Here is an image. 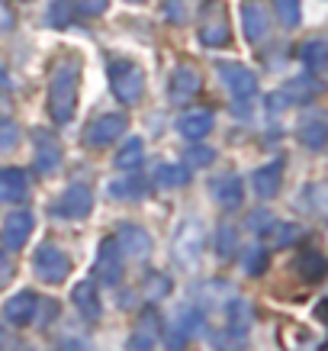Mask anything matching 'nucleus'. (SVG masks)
<instances>
[{
    "label": "nucleus",
    "instance_id": "nucleus-7",
    "mask_svg": "<svg viewBox=\"0 0 328 351\" xmlns=\"http://www.w3.org/2000/svg\"><path fill=\"white\" fill-rule=\"evenodd\" d=\"M219 75H223L225 84L232 87L235 97H254V90H257V81H254V75L244 64H223Z\"/></svg>",
    "mask_w": 328,
    "mask_h": 351
},
{
    "label": "nucleus",
    "instance_id": "nucleus-21",
    "mask_svg": "<svg viewBox=\"0 0 328 351\" xmlns=\"http://www.w3.org/2000/svg\"><path fill=\"white\" fill-rule=\"evenodd\" d=\"M62 161V149L55 145V138H39V171H52Z\"/></svg>",
    "mask_w": 328,
    "mask_h": 351
},
{
    "label": "nucleus",
    "instance_id": "nucleus-27",
    "mask_svg": "<svg viewBox=\"0 0 328 351\" xmlns=\"http://www.w3.org/2000/svg\"><path fill=\"white\" fill-rule=\"evenodd\" d=\"M158 181L161 184H187V171L184 168H171V165H164V168H158Z\"/></svg>",
    "mask_w": 328,
    "mask_h": 351
},
{
    "label": "nucleus",
    "instance_id": "nucleus-12",
    "mask_svg": "<svg viewBox=\"0 0 328 351\" xmlns=\"http://www.w3.org/2000/svg\"><path fill=\"white\" fill-rule=\"evenodd\" d=\"M3 313H7V319L10 322L26 326V322L32 319V313H36V297H32V293H20L16 300H10V303L3 306Z\"/></svg>",
    "mask_w": 328,
    "mask_h": 351
},
{
    "label": "nucleus",
    "instance_id": "nucleus-25",
    "mask_svg": "<svg viewBox=\"0 0 328 351\" xmlns=\"http://www.w3.org/2000/svg\"><path fill=\"white\" fill-rule=\"evenodd\" d=\"M168 290H171L168 277H161V274H151L149 280H145V293H149L151 300H161V297H168Z\"/></svg>",
    "mask_w": 328,
    "mask_h": 351
},
{
    "label": "nucleus",
    "instance_id": "nucleus-29",
    "mask_svg": "<svg viewBox=\"0 0 328 351\" xmlns=\"http://www.w3.org/2000/svg\"><path fill=\"white\" fill-rule=\"evenodd\" d=\"M267 265V255L264 248H254V252H248V258H244V267H248V274H261V267Z\"/></svg>",
    "mask_w": 328,
    "mask_h": 351
},
{
    "label": "nucleus",
    "instance_id": "nucleus-10",
    "mask_svg": "<svg viewBox=\"0 0 328 351\" xmlns=\"http://www.w3.org/2000/svg\"><path fill=\"white\" fill-rule=\"evenodd\" d=\"M26 197V174L16 168L0 171V200H23Z\"/></svg>",
    "mask_w": 328,
    "mask_h": 351
},
{
    "label": "nucleus",
    "instance_id": "nucleus-16",
    "mask_svg": "<svg viewBox=\"0 0 328 351\" xmlns=\"http://www.w3.org/2000/svg\"><path fill=\"white\" fill-rule=\"evenodd\" d=\"M164 13L171 23H187L193 13H200V0H164Z\"/></svg>",
    "mask_w": 328,
    "mask_h": 351
},
{
    "label": "nucleus",
    "instance_id": "nucleus-19",
    "mask_svg": "<svg viewBox=\"0 0 328 351\" xmlns=\"http://www.w3.org/2000/svg\"><path fill=\"white\" fill-rule=\"evenodd\" d=\"M75 303L81 306L87 319H97V313H100V303L94 297V284H77L75 287Z\"/></svg>",
    "mask_w": 328,
    "mask_h": 351
},
{
    "label": "nucleus",
    "instance_id": "nucleus-13",
    "mask_svg": "<svg viewBox=\"0 0 328 351\" xmlns=\"http://www.w3.org/2000/svg\"><path fill=\"white\" fill-rule=\"evenodd\" d=\"M251 184H254V193H257V197H274L277 187H280V165H267V168H261L251 178Z\"/></svg>",
    "mask_w": 328,
    "mask_h": 351
},
{
    "label": "nucleus",
    "instance_id": "nucleus-22",
    "mask_svg": "<svg viewBox=\"0 0 328 351\" xmlns=\"http://www.w3.org/2000/svg\"><path fill=\"white\" fill-rule=\"evenodd\" d=\"M277 7V20L283 23L286 29H293L299 23V0H274Z\"/></svg>",
    "mask_w": 328,
    "mask_h": 351
},
{
    "label": "nucleus",
    "instance_id": "nucleus-33",
    "mask_svg": "<svg viewBox=\"0 0 328 351\" xmlns=\"http://www.w3.org/2000/svg\"><path fill=\"white\" fill-rule=\"evenodd\" d=\"M10 280H13V265H10V258H7L3 252H0V290L7 287Z\"/></svg>",
    "mask_w": 328,
    "mask_h": 351
},
{
    "label": "nucleus",
    "instance_id": "nucleus-34",
    "mask_svg": "<svg viewBox=\"0 0 328 351\" xmlns=\"http://www.w3.org/2000/svg\"><path fill=\"white\" fill-rule=\"evenodd\" d=\"M232 245H235V232L232 229H223V232H219V252H223V255H232Z\"/></svg>",
    "mask_w": 328,
    "mask_h": 351
},
{
    "label": "nucleus",
    "instance_id": "nucleus-5",
    "mask_svg": "<svg viewBox=\"0 0 328 351\" xmlns=\"http://www.w3.org/2000/svg\"><path fill=\"white\" fill-rule=\"evenodd\" d=\"M126 129V117H100L97 123H90L84 132V142L87 145H110L116 142Z\"/></svg>",
    "mask_w": 328,
    "mask_h": 351
},
{
    "label": "nucleus",
    "instance_id": "nucleus-30",
    "mask_svg": "<svg viewBox=\"0 0 328 351\" xmlns=\"http://www.w3.org/2000/svg\"><path fill=\"white\" fill-rule=\"evenodd\" d=\"M303 138H306L312 149H318V145H322V119H312V123L303 129Z\"/></svg>",
    "mask_w": 328,
    "mask_h": 351
},
{
    "label": "nucleus",
    "instance_id": "nucleus-17",
    "mask_svg": "<svg viewBox=\"0 0 328 351\" xmlns=\"http://www.w3.org/2000/svg\"><path fill=\"white\" fill-rule=\"evenodd\" d=\"M212 129V117L203 110V113H190V117H184L180 119V132L184 136H190V138H200V136H206Z\"/></svg>",
    "mask_w": 328,
    "mask_h": 351
},
{
    "label": "nucleus",
    "instance_id": "nucleus-23",
    "mask_svg": "<svg viewBox=\"0 0 328 351\" xmlns=\"http://www.w3.org/2000/svg\"><path fill=\"white\" fill-rule=\"evenodd\" d=\"M138 161H142V142H138V138H132V142L126 145V152H119L116 165L123 171H132V168H138Z\"/></svg>",
    "mask_w": 328,
    "mask_h": 351
},
{
    "label": "nucleus",
    "instance_id": "nucleus-20",
    "mask_svg": "<svg viewBox=\"0 0 328 351\" xmlns=\"http://www.w3.org/2000/svg\"><path fill=\"white\" fill-rule=\"evenodd\" d=\"M299 55H303V62H306L312 71H318V68L325 64V58H328V45L322 43V39H312V43L303 45V52Z\"/></svg>",
    "mask_w": 328,
    "mask_h": 351
},
{
    "label": "nucleus",
    "instance_id": "nucleus-15",
    "mask_svg": "<svg viewBox=\"0 0 328 351\" xmlns=\"http://www.w3.org/2000/svg\"><path fill=\"white\" fill-rule=\"evenodd\" d=\"M90 203H94V197H90V191H87V187H71V191L64 193L62 210H64V213H71V216H87Z\"/></svg>",
    "mask_w": 328,
    "mask_h": 351
},
{
    "label": "nucleus",
    "instance_id": "nucleus-32",
    "mask_svg": "<svg viewBox=\"0 0 328 351\" xmlns=\"http://www.w3.org/2000/svg\"><path fill=\"white\" fill-rule=\"evenodd\" d=\"M129 351H151V335L149 332H138L129 339Z\"/></svg>",
    "mask_w": 328,
    "mask_h": 351
},
{
    "label": "nucleus",
    "instance_id": "nucleus-11",
    "mask_svg": "<svg viewBox=\"0 0 328 351\" xmlns=\"http://www.w3.org/2000/svg\"><path fill=\"white\" fill-rule=\"evenodd\" d=\"M119 252H129V255H145L151 248V239H149V232H142V229H136V226H126L123 232H119Z\"/></svg>",
    "mask_w": 328,
    "mask_h": 351
},
{
    "label": "nucleus",
    "instance_id": "nucleus-1",
    "mask_svg": "<svg viewBox=\"0 0 328 351\" xmlns=\"http://www.w3.org/2000/svg\"><path fill=\"white\" fill-rule=\"evenodd\" d=\"M75 100H77V64H58L52 71V94H49V110H52L55 123L75 113Z\"/></svg>",
    "mask_w": 328,
    "mask_h": 351
},
{
    "label": "nucleus",
    "instance_id": "nucleus-14",
    "mask_svg": "<svg viewBox=\"0 0 328 351\" xmlns=\"http://www.w3.org/2000/svg\"><path fill=\"white\" fill-rule=\"evenodd\" d=\"M119 261H123V252H119L116 242H103L100 248V258H97V271L106 277V280H113L119 271Z\"/></svg>",
    "mask_w": 328,
    "mask_h": 351
},
{
    "label": "nucleus",
    "instance_id": "nucleus-24",
    "mask_svg": "<svg viewBox=\"0 0 328 351\" xmlns=\"http://www.w3.org/2000/svg\"><path fill=\"white\" fill-rule=\"evenodd\" d=\"M299 267L306 271L309 280H318V277H322V271H325V258L316 255V252H306V255H303V261H299Z\"/></svg>",
    "mask_w": 328,
    "mask_h": 351
},
{
    "label": "nucleus",
    "instance_id": "nucleus-2",
    "mask_svg": "<svg viewBox=\"0 0 328 351\" xmlns=\"http://www.w3.org/2000/svg\"><path fill=\"white\" fill-rule=\"evenodd\" d=\"M200 43H206V45H225L229 43V16H225V7L219 3V0H210V3L203 7Z\"/></svg>",
    "mask_w": 328,
    "mask_h": 351
},
{
    "label": "nucleus",
    "instance_id": "nucleus-4",
    "mask_svg": "<svg viewBox=\"0 0 328 351\" xmlns=\"http://www.w3.org/2000/svg\"><path fill=\"white\" fill-rule=\"evenodd\" d=\"M36 267H39V274L49 284H58L68 274V255H64L62 248H55V245H45V248L36 252Z\"/></svg>",
    "mask_w": 328,
    "mask_h": 351
},
{
    "label": "nucleus",
    "instance_id": "nucleus-8",
    "mask_svg": "<svg viewBox=\"0 0 328 351\" xmlns=\"http://www.w3.org/2000/svg\"><path fill=\"white\" fill-rule=\"evenodd\" d=\"M200 84H203L200 71L193 64H180L177 71H174V77H171V97L174 100H187V97H193L200 90Z\"/></svg>",
    "mask_w": 328,
    "mask_h": 351
},
{
    "label": "nucleus",
    "instance_id": "nucleus-31",
    "mask_svg": "<svg viewBox=\"0 0 328 351\" xmlns=\"http://www.w3.org/2000/svg\"><path fill=\"white\" fill-rule=\"evenodd\" d=\"M16 136H20V132H16L13 123H0V149H10L13 142H16Z\"/></svg>",
    "mask_w": 328,
    "mask_h": 351
},
{
    "label": "nucleus",
    "instance_id": "nucleus-26",
    "mask_svg": "<svg viewBox=\"0 0 328 351\" xmlns=\"http://www.w3.org/2000/svg\"><path fill=\"white\" fill-rule=\"evenodd\" d=\"M106 3H110V0H75V10L81 13V16H100V13L106 10Z\"/></svg>",
    "mask_w": 328,
    "mask_h": 351
},
{
    "label": "nucleus",
    "instance_id": "nucleus-6",
    "mask_svg": "<svg viewBox=\"0 0 328 351\" xmlns=\"http://www.w3.org/2000/svg\"><path fill=\"white\" fill-rule=\"evenodd\" d=\"M242 20H244V36H248L251 43H257V39L267 32L270 16H267V7L261 3V0H244L242 3Z\"/></svg>",
    "mask_w": 328,
    "mask_h": 351
},
{
    "label": "nucleus",
    "instance_id": "nucleus-3",
    "mask_svg": "<svg viewBox=\"0 0 328 351\" xmlns=\"http://www.w3.org/2000/svg\"><path fill=\"white\" fill-rule=\"evenodd\" d=\"M110 77H113V87L116 94L126 100V104H136L138 94H142V71H138L132 62H116L110 68Z\"/></svg>",
    "mask_w": 328,
    "mask_h": 351
},
{
    "label": "nucleus",
    "instance_id": "nucleus-28",
    "mask_svg": "<svg viewBox=\"0 0 328 351\" xmlns=\"http://www.w3.org/2000/svg\"><path fill=\"white\" fill-rule=\"evenodd\" d=\"M68 20H71V3H68V0H55L49 23H52V26H64Z\"/></svg>",
    "mask_w": 328,
    "mask_h": 351
},
{
    "label": "nucleus",
    "instance_id": "nucleus-36",
    "mask_svg": "<svg viewBox=\"0 0 328 351\" xmlns=\"http://www.w3.org/2000/svg\"><path fill=\"white\" fill-rule=\"evenodd\" d=\"M212 158H216L212 149H190V161H203V165H210Z\"/></svg>",
    "mask_w": 328,
    "mask_h": 351
},
{
    "label": "nucleus",
    "instance_id": "nucleus-35",
    "mask_svg": "<svg viewBox=\"0 0 328 351\" xmlns=\"http://www.w3.org/2000/svg\"><path fill=\"white\" fill-rule=\"evenodd\" d=\"M7 29H13V13H10V7L0 0V32H7Z\"/></svg>",
    "mask_w": 328,
    "mask_h": 351
},
{
    "label": "nucleus",
    "instance_id": "nucleus-9",
    "mask_svg": "<svg viewBox=\"0 0 328 351\" xmlns=\"http://www.w3.org/2000/svg\"><path fill=\"white\" fill-rule=\"evenodd\" d=\"M32 232V216L29 213H13L3 226V235H0V242L7 245V248H20Z\"/></svg>",
    "mask_w": 328,
    "mask_h": 351
},
{
    "label": "nucleus",
    "instance_id": "nucleus-18",
    "mask_svg": "<svg viewBox=\"0 0 328 351\" xmlns=\"http://www.w3.org/2000/svg\"><path fill=\"white\" fill-rule=\"evenodd\" d=\"M216 191H219V200H223L225 206H238V203H242V181H238L235 174L219 178V181H216Z\"/></svg>",
    "mask_w": 328,
    "mask_h": 351
}]
</instances>
